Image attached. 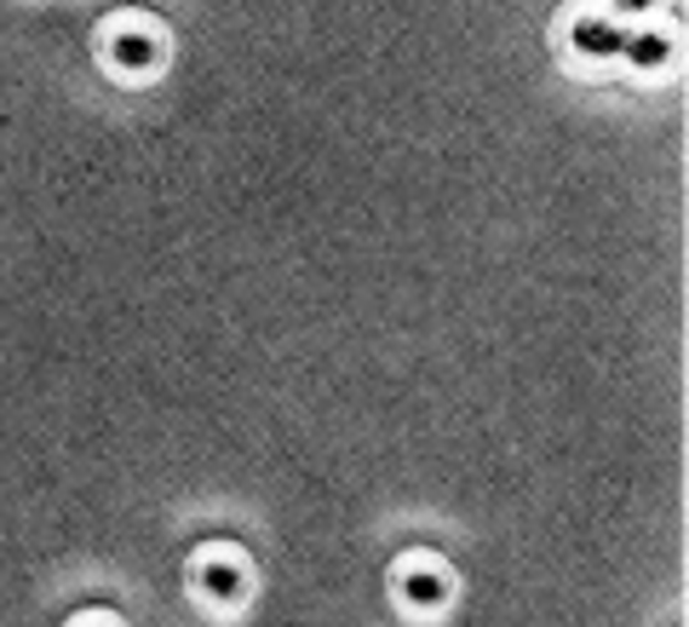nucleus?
<instances>
[{"instance_id": "nucleus-3", "label": "nucleus", "mask_w": 689, "mask_h": 627, "mask_svg": "<svg viewBox=\"0 0 689 627\" xmlns=\"http://www.w3.org/2000/svg\"><path fill=\"white\" fill-rule=\"evenodd\" d=\"M81 627H92V622H81Z\"/></svg>"}, {"instance_id": "nucleus-2", "label": "nucleus", "mask_w": 689, "mask_h": 627, "mask_svg": "<svg viewBox=\"0 0 689 627\" xmlns=\"http://www.w3.org/2000/svg\"><path fill=\"white\" fill-rule=\"evenodd\" d=\"M667 53V46H660V35H637V46H632V58L644 64V58H660Z\"/></svg>"}, {"instance_id": "nucleus-1", "label": "nucleus", "mask_w": 689, "mask_h": 627, "mask_svg": "<svg viewBox=\"0 0 689 627\" xmlns=\"http://www.w3.org/2000/svg\"><path fill=\"white\" fill-rule=\"evenodd\" d=\"M201 587H208L213 605H236V598H242V575L230 570V564H208V570H201Z\"/></svg>"}]
</instances>
